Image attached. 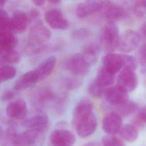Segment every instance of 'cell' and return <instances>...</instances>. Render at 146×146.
<instances>
[{
    "label": "cell",
    "instance_id": "7a4b0ae2",
    "mask_svg": "<svg viewBox=\"0 0 146 146\" xmlns=\"http://www.w3.org/2000/svg\"><path fill=\"white\" fill-rule=\"evenodd\" d=\"M120 38L119 28L115 23H107L100 34V45L105 52H112L117 48Z\"/></svg>",
    "mask_w": 146,
    "mask_h": 146
},
{
    "label": "cell",
    "instance_id": "30bf717a",
    "mask_svg": "<svg viewBox=\"0 0 146 146\" xmlns=\"http://www.w3.org/2000/svg\"><path fill=\"white\" fill-rule=\"evenodd\" d=\"M121 127V117L115 112L107 113L103 119L102 128L108 135H115L119 133Z\"/></svg>",
    "mask_w": 146,
    "mask_h": 146
},
{
    "label": "cell",
    "instance_id": "74e56055",
    "mask_svg": "<svg viewBox=\"0 0 146 146\" xmlns=\"http://www.w3.org/2000/svg\"><path fill=\"white\" fill-rule=\"evenodd\" d=\"M15 90H7L5 91L2 96H1V100L3 101H6V100H11L15 95Z\"/></svg>",
    "mask_w": 146,
    "mask_h": 146
},
{
    "label": "cell",
    "instance_id": "7402d4cb",
    "mask_svg": "<svg viewBox=\"0 0 146 146\" xmlns=\"http://www.w3.org/2000/svg\"><path fill=\"white\" fill-rule=\"evenodd\" d=\"M20 54L13 48H0V66H11L18 63Z\"/></svg>",
    "mask_w": 146,
    "mask_h": 146
},
{
    "label": "cell",
    "instance_id": "ab89813d",
    "mask_svg": "<svg viewBox=\"0 0 146 146\" xmlns=\"http://www.w3.org/2000/svg\"><path fill=\"white\" fill-rule=\"evenodd\" d=\"M140 31L142 35L146 38V22L144 23H143V25L141 27Z\"/></svg>",
    "mask_w": 146,
    "mask_h": 146
},
{
    "label": "cell",
    "instance_id": "4fadbf2b",
    "mask_svg": "<svg viewBox=\"0 0 146 146\" xmlns=\"http://www.w3.org/2000/svg\"><path fill=\"white\" fill-rule=\"evenodd\" d=\"M104 2L100 1H87L79 3L75 10V14L79 18L87 17L102 8Z\"/></svg>",
    "mask_w": 146,
    "mask_h": 146
},
{
    "label": "cell",
    "instance_id": "8d00e7d4",
    "mask_svg": "<svg viewBox=\"0 0 146 146\" xmlns=\"http://www.w3.org/2000/svg\"><path fill=\"white\" fill-rule=\"evenodd\" d=\"M135 8L137 14L142 15L146 12V1H138L136 2Z\"/></svg>",
    "mask_w": 146,
    "mask_h": 146
},
{
    "label": "cell",
    "instance_id": "b9f144b4",
    "mask_svg": "<svg viewBox=\"0 0 146 146\" xmlns=\"http://www.w3.org/2000/svg\"><path fill=\"white\" fill-rule=\"evenodd\" d=\"M83 146H100V145L95 142H90L83 145Z\"/></svg>",
    "mask_w": 146,
    "mask_h": 146
},
{
    "label": "cell",
    "instance_id": "9a60e30c",
    "mask_svg": "<svg viewBox=\"0 0 146 146\" xmlns=\"http://www.w3.org/2000/svg\"><path fill=\"white\" fill-rule=\"evenodd\" d=\"M126 15L125 9L120 5L110 3L106 4L104 16L107 23H115Z\"/></svg>",
    "mask_w": 146,
    "mask_h": 146
},
{
    "label": "cell",
    "instance_id": "e0dca14e",
    "mask_svg": "<svg viewBox=\"0 0 146 146\" xmlns=\"http://www.w3.org/2000/svg\"><path fill=\"white\" fill-rule=\"evenodd\" d=\"M56 63L55 56H50L42 61L34 70L39 81L47 78L54 70Z\"/></svg>",
    "mask_w": 146,
    "mask_h": 146
},
{
    "label": "cell",
    "instance_id": "ac0fdd59",
    "mask_svg": "<svg viewBox=\"0 0 146 146\" xmlns=\"http://www.w3.org/2000/svg\"><path fill=\"white\" fill-rule=\"evenodd\" d=\"M42 129H30L17 136L13 139V143L16 146H30L34 144Z\"/></svg>",
    "mask_w": 146,
    "mask_h": 146
},
{
    "label": "cell",
    "instance_id": "2e32d148",
    "mask_svg": "<svg viewBox=\"0 0 146 146\" xmlns=\"http://www.w3.org/2000/svg\"><path fill=\"white\" fill-rule=\"evenodd\" d=\"M28 16L24 11H15L10 18V31L11 33H22L27 27Z\"/></svg>",
    "mask_w": 146,
    "mask_h": 146
},
{
    "label": "cell",
    "instance_id": "6da1fadb",
    "mask_svg": "<svg viewBox=\"0 0 146 146\" xmlns=\"http://www.w3.org/2000/svg\"><path fill=\"white\" fill-rule=\"evenodd\" d=\"M51 36L50 30L41 21L37 22L30 30L28 40L31 49L35 52H40L47 46Z\"/></svg>",
    "mask_w": 146,
    "mask_h": 146
},
{
    "label": "cell",
    "instance_id": "603a6c76",
    "mask_svg": "<svg viewBox=\"0 0 146 146\" xmlns=\"http://www.w3.org/2000/svg\"><path fill=\"white\" fill-rule=\"evenodd\" d=\"M99 47L98 45L90 43L84 46L81 54L85 61L90 66L96 62L99 58Z\"/></svg>",
    "mask_w": 146,
    "mask_h": 146
},
{
    "label": "cell",
    "instance_id": "e575fe53",
    "mask_svg": "<svg viewBox=\"0 0 146 146\" xmlns=\"http://www.w3.org/2000/svg\"><path fill=\"white\" fill-rule=\"evenodd\" d=\"M137 59L141 66L146 68V43L142 45L137 52Z\"/></svg>",
    "mask_w": 146,
    "mask_h": 146
},
{
    "label": "cell",
    "instance_id": "4316f807",
    "mask_svg": "<svg viewBox=\"0 0 146 146\" xmlns=\"http://www.w3.org/2000/svg\"><path fill=\"white\" fill-rule=\"evenodd\" d=\"M18 42V38L11 32L0 33V48H14Z\"/></svg>",
    "mask_w": 146,
    "mask_h": 146
},
{
    "label": "cell",
    "instance_id": "5b68a950",
    "mask_svg": "<svg viewBox=\"0 0 146 146\" xmlns=\"http://www.w3.org/2000/svg\"><path fill=\"white\" fill-rule=\"evenodd\" d=\"M44 19L48 25L54 29L65 30L69 26L67 19L59 9L54 8L48 10L45 14Z\"/></svg>",
    "mask_w": 146,
    "mask_h": 146
},
{
    "label": "cell",
    "instance_id": "83f0119b",
    "mask_svg": "<svg viewBox=\"0 0 146 146\" xmlns=\"http://www.w3.org/2000/svg\"><path fill=\"white\" fill-rule=\"evenodd\" d=\"M105 90V87L102 86L96 79L90 83L87 88L89 95L95 98L102 97L104 94Z\"/></svg>",
    "mask_w": 146,
    "mask_h": 146
},
{
    "label": "cell",
    "instance_id": "277c9868",
    "mask_svg": "<svg viewBox=\"0 0 146 146\" xmlns=\"http://www.w3.org/2000/svg\"><path fill=\"white\" fill-rule=\"evenodd\" d=\"M140 36L137 33L128 30L120 36L117 49L124 52H130L135 50L139 45Z\"/></svg>",
    "mask_w": 146,
    "mask_h": 146
},
{
    "label": "cell",
    "instance_id": "cb8c5ba5",
    "mask_svg": "<svg viewBox=\"0 0 146 146\" xmlns=\"http://www.w3.org/2000/svg\"><path fill=\"white\" fill-rule=\"evenodd\" d=\"M96 80L103 87H108L111 86L114 83L115 74L102 66L97 72Z\"/></svg>",
    "mask_w": 146,
    "mask_h": 146
},
{
    "label": "cell",
    "instance_id": "3957f363",
    "mask_svg": "<svg viewBox=\"0 0 146 146\" xmlns=\"http://www.w3.org/2000/svg\"><path fill=\"white\" fill-rule=\"evenodd\" d=\"M64 65L67 70L78 76H83L87 74L90 67L81 53H75L70 55L66 59Z\"/></svg>",
    "mask_w": 146,
    "mask_h": 146
},
{
    "label": "cell",
    "instance_id": "ba28073f",
    "mask_svg": "<svg viewBox=\"0 0 146 146\" xmlns=\"http://www.w3.org/2000/svg\"><path fill=\"white\" fill-rule=\"evenodd\" d=\"M117 85L128 92L132 91L137 86V75L133 70L123 68L117 76Z\"/></svg>",
    "mask_w": 146,
    "mask_h": 146
},
{
    "label": "cell",
    "instance_id": "44dd1931",
    "mask_svg": "<svg viewBox=\"0 0 146 146\" xmlns=\"http://www.w3.org/2000/svg\"><path fill=\"white\" fill-rule=\"evenodd\" d=\"M48 121L47 115L43 112L39 113L35 115L26 119L22 123V125L30 129H43Z\"/></svg>",
    "mask_w": 146,
    "mask_h": 146
},
{
    "label": "cell",
    "instance_id": "7bdbcfd3",
    "mask_svg": "<svg viewBox=\"0 0 146 146\" xmlns=\"http://www.w3.org/2000/svg\"><path fill=\"white\" fill-rule=\"evenodd\" d=\"M5 2H6L4 1H0V10H3V8L5 4Z\"/></svg>",
    "mask_w": 146,
    "mask_h": 146
},
{
    "label": "cell",
    "instance_id": "ee69618b",
    "mask_svg": "<svg viewBox=\"0 0 146 146\" xmlns=\"http://www.w3.org/2000/svg\"><path fill=\"white\" fill-rule=\"evenodd\" d=\"M49 2L53 4H59L60 3V1L58 0H51V1H49Z\"/></svg>",
    "mask_w": 146,
    "mask_h": 146
},
{
    "label": "cell",
    "instance_id": "5bb4252c",
    "mask_svg": "<svg viewBox=\"0 0 146 146\" xmlns=\"http://www.w3.org/2000/svg\"><path fill=\"white\" fill-rule=\"evenodd\" d=\"M92 102L87 98L80 100L75 106L73 111V123L76 124L82 119L93 113Z\"/></svg>",
    "mask_w": 146,
    "mask_h": 146
},
{
    "label": "cell",
    "instance_id": "d590c367",
    "mask_svg": "<svg viewBox=\"0 0 146 146\" xmlns=\"http://www.w3.org/2000/svg\"><path fill=\"white\" fill-rule=\"evenodd\" d=\"M90 35V32L86 29H81L75 30L73 32L72 36L75 39H81L88 38Z\"/></svg>",
    "mask_w": 146,
    "mask_h": 146
},
{
    "label": "cell",
    "instance_id": "8992f818",
    "mask_svg": "<svg viewBox=\"0 0 146 146\" xmlns=\"http://www.w3.org/2000/svg\"><path fill=\"white\" fill-rule=\"evenodd\" d=\"M104 95L110 104L115 106L129 100L128 92L118 85L106 88Z\"/></svg>",
    "mask_w": 146,
    "mask_h": 146
},
{
    "label": "cell",
    "instance_id": "d4e9b609",
    "mask_svg": "<svg viewBox=\"0 0 146 146\" xmlns=\"http://www.w3.org/2000/svg\"><path fill=\"white\" fill-rule=\"evenodd\" d=\"M138 109V105L134 102L128 100L115 107L116 112L121 116H128L133 113Z\"/></svg>",
    "mask_w": 146,
    "mask_h": 146
},
{
    "label": "cell",
    "instance_id": "9c48e42d",
    "mask_svg": "<svg viewBox=\"0 0 146 146\" xmlns=\"http://www.w3.org/2000/svg\"><path fill=\"white\" fill-rule=\"evenodd\" d=\"M7 116L13 120L23 119L27 113V106L25 101L18 99L10 102L6 107Z\"/></svg>",
    "mask_w": 146,
    "mask_h": 146
},
{
    "label": "cell",
    "instance_id": "60d3db41",
    "mask_svg": "<svg viewBox=\"0 0 146 146\" xmlns=\"http://www.w3.org/2000/svg\"><path fill=\"white\" fill-rule=\"evenodd\" d=\"M45 1H42V0H34L33 1V3L36 5V6H42L43 5V4L44 3Z\"/></svg>",
    "mask_w": 146,
    "mask_h": 146
},
{
    "label": "cell",
    "instance_id": "484cf974",
    "mask_svg": "<svg viewBox=\"0 0 146 146\" xmlns=\"http://www.w3.org/2000/svg\"><path fill=\"white\" fill-rule=\"evenodd\" d=\"M119 133L121 138L128 142L135 141L138 137L137 129L130 124L122 126Z\"/></svg>",
    "mask_w": 146,
    "mask_h": 146
},
{
    "label": "cell",
    "instance_id": "8fae6325",
    "mask_svg": "<svg viewBox=\"0 0 146 146\" xmlns=\"http://www.w3.org/2000/svg\"><path fill=\"white\" fill-rule=\"evenodd\" d=\"M78 135L85 138L90 136L95 130L97 126V119L94 113L82 119L74 125Z\"/></svg>",
    "mask_w": 146,
    "mask_h": 146
},
{
    "label": "cell",
    "instance_id": "836d02e7",
    "mask_svg": "<svg viewBox=\"0 0 146 146\" xmlns=\"http://www.w3.org/2000/svg\"><path fill=\"white\" fill-rule=\"evenodd\" d=\"M124 56V67L123 68L130 69L135 71L137 66V59L131 55H123Z\"/></svg>",
    "mask_w": 146,
    "mask_h": 146
},
{
    "label": "cell",
    "instance_id": "f546056e",
    "mask_svg": "<svg viewBox=\"0 0 146 146\" xmlns=\"http://www.w3.org/2000/svg\"><path fill=\"white\" fill-rule=\"evenodd\" d=\"M80 76L74 75L73 76L67 77L64 81L65 87L69 90H74L79 87L83 82V80Z\"/></svg>",
    "mask_w": 146,
    "mask_h": 146
},
{
    "label": "cell",
    "instance_id": "f35d334b",
    "mask_svg": "<svg viewBox=\"0 0 146 146\" xmlns=\"http://www.w3.org/2000/svg\"><path fill=\"white\" fill-rule=\"evenodd\" d=\"M39 16V11L38 10H33L30 13V17L32 18H37Z\"/></svg>",
    "mask_w": 146,
    "mask_h": 146
},
{
    "label": "cell",
    "instance_id": "1f68e13d",
    "mask_svg": "<svg viewBox=\"0 0 146 146\" xmlns=\"http://www.w3.org/2000/svg\"><path fill=\"white\" fill-rule=\"evenodd\" d=\"M133 125L137 129L146 125V106L141 107L138 111L133 121Z\"/></svg>",
    "mask_w": 146,
    "mask_h": 146
},
{
    "label": "cell",
    "instance_id": "d6a6232c",
    "mask_svg": "<svg viewBox=\"0 0 146 146\" xmlns=\"http://www.w3.org/2000/svg\"><path fill=\"white\" fill-rule=\"evenodd\" d=\"M10 17L5 10H0V33L10 32Z\"/></svg>",
    "mask_w": 146,
    "mask_h": 146
},
{
    "label": "cell",
    "instance_id": "52a82bcc",
    "mask_svg": "<svg viewBox=\"0 0 146 146\" xmlns=\"http://www.w3.org/2000/svg\"><path fill=\"white\" fill-rule=\"evenodd\" d=\"M50 140L53 146H72L75 141V137L68 130L57 129L51 133Z\"/></svg>",
    "mask_w": 146,
    "mask_h": 146
},
{
    "label": "cell",
    "instance_id": "d6986e66",
    "mask_svg": "<svg viewBox=\"0 0 146 146\" xmlns=\"http://www.w3.org/2000/svg\"><path fill=\"white\" fill-rule=\"evenodd\" d=\"M57 96L50 88L46 87L41 89L36 95L35 104L36 107L41 108L51 104L54 106Z\"/></svg>",
    "mask_w": 146,
    "mask_h": 146
},
{
    "label": "cell",
    "instance_id": "ffe728a7",
    "mask_svg": "<svg viewBox=\"0 0 146 146\" xmlns=\"http://www.w3.org/2000/svg\"><path fill=\"white\" fill-rule=\"evenodd\" d=\"M38 82V78L34 70H31L24 73L17 79L14 89L15 91L25 90L32 87Z\"/></svg>",
    "mask_w": 146,
    "mask_h": 146
},
{
    "label": "cell",
    "instance_id": "f6af8a7d",
    "mask_svg": "<svg viewBox=\"0 0 146 146\" xmlns=\"http://www.w3.org/2000/svg\"><path fill=\"white\" fill-rule=\"evenodd\" d=\"M2 135H3V129H2V127L0 126V139L1 138Z\"/></svg>",
    "mask_w": 146,
    "mask_h": 146
},
{
    "label": "cell",
    "instance_id": "4dcf8cb0",
    "mask_svg": "<svg viewBox=\"0 0 146 146\" xmlns=\"http://www.w3.org/2000/svg\"><path fill=\"white\" fill-rule=\"evenodd\" d=\"M103 146H125L123 141L115 135H107L102 137Z\"/></svg>",
    "mask_w": 146,
    "mask_h": 146
},
{
    "label": "cell",
    "instance_id": "7c38bea8",
    "mask_svg": "<svg viewBox=\"0 0 146 146\" xmlns=\"http://www.w3.org/2000/svg\"><path fill=\"white\" fill-rule=\"evenodd\" d=\"M103 66L114 73L118 72L124 67V56L122 54L108 53L102 58Z\"/></svg>",
    "mask_w": 146,
    "mask_h": 146
},
{
    "label": "cell",
    "instance_id": "f1b7e54d",
    "mask_svg": "<svg viewBox=\"0 0 146 146\" xmlns=\"http://www.w3.org/2000/svg\"><path fill=\"white\" fill-rule=\"evenodd\" d=\"M17 74L16 68L12 66L0 67V83L13 79Z\"/></svg>",
    "mask_w": 146,
    "mask_h": 146
}]
</instances>
